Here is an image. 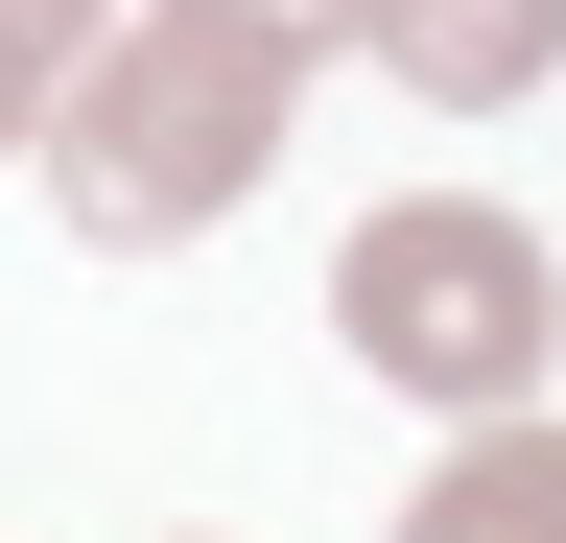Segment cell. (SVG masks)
I'll use <instances>...</instances> for the list:
<instances>
[{
	"instance_id": "cell-1",
	"label": "cell",
	"mask_w": 566,
	"mask_h": 543,
	"mask_svg": "<svg viewBox=\"0 0 566 543\" xmlns=\"http://www.w3.org/2000/svg\"><path fill=\"white\" fill-rule=\"evenodd\" d=\"M283 48L260 24H212V0H118L95 48H71V95H48V213L95 237V260H166L212 213H260V166H283Z\"/></svg>"
},
{
	"instance_id": "cell-2",
	"label": "cell",
	"mask_w": 566,
	"mask_h": 543,
	"mask_svg": "<svg viewBox=\"0 0 566 543\" xmlns=\"http://www.w3.org/2000/svg\"><path fill=\"white\" fill-rule=\"evenodd\" d=\"M331 355L449 401V426H495V401H543L566 355V260L495 213V189H378V213L331 237Z\"/></svg>"
},
{
	"instance_id": "cell-3",
	"label": "cell",
	"mask_w": 566,
	"mask_h": 543,
	"mask_svg": "<svg viewBox=\"0 0 566 543\" xmlns=\"http://www.w3.org/2000/svg\"><path fill=\"white\" fill-rule=\"evenodd\" d=\"M378 72H401L424 118H495V95L566 72V0H378Z\"/></svg>"
},
{
	"instance_id": "cell-4",
	"label": "cell",
	"mask_w": 566,
	"mask_h": 543,
	"mask_svg": "<svg viewBox=\"0 0 566 543\" xmlns=\"http://www.w3.org/2000/svg\"><path fill=\"white\" fill-rule=\"evenodd\" d=\"M401 543H566V426H543V401L449 426V472L401 497Z\"/></svg>"
},
{
	"instance_id": "cell-5",
	"label": "cell",
	"mask_w": 566,
	"mask_h": 543,
	"mask_svg": "<svg viewBox=\"0 0 566 543\" xmlns=\"http://www.w3.org/2000/svg\"><path fill=\"white\" fill-rule=\"evenodd\" d=\"M212 24H260L283 72H331V48H378V0H212Z\"/></svg>"
},
{
	"instance_id": "cell-6",
	"label": "cell",
	"mask_w": 566,
	"mask_h": 543,
	"mask_svg": "<svg viewBox=\"0 0 566 543\" xmlns=\"http://www.w3.org/2000/svg\"><path fill=\"white\" fill-rule=\"evenodd\" d=\"M118 24V0H0V72H24V95H71V48H95Z\"/></svg>"
},
{
	"instance_id": "cell-7",
	"label": "cell",
	"mask_w": 566,
	"mask_h": 543,
	"mask_svg": "<svg viewBox=\"0 0 566 543\" xmlns=\"http://www.w3.org/2000/svg\"><path fill=\"white\" fill-rule=\"evenodd\" d=\"M0 143H48V95H24V72H0Z\"/></svg>"
},
{
	"instance_id": "cell-8",
	"label": "cell",
	"mask_w": 566,
	"mask_h": 543,
	"mask_svg": "<svg viewBox=\"0 0 566 543\" xmlns=\"http://www.w3.org/2000/svg\"><path fill=\"white\" fill-rule=\"evenodd\" d=\"M166 543H212V520H166Z\"/></svg>"
}]
</instances>
